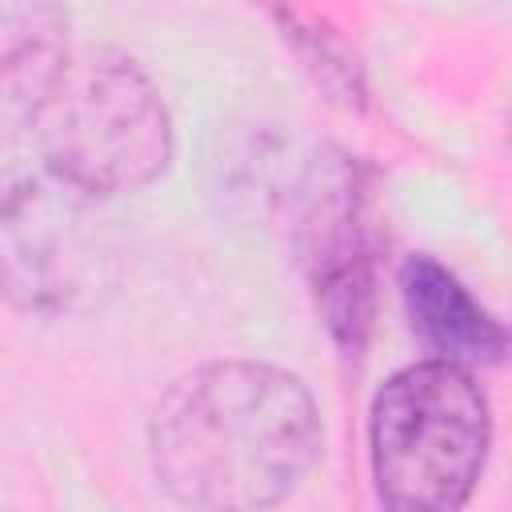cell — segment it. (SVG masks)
<instances>
[{"instance_id":"7a4b0ae2","label":"cell","mask_w":512,"mask_h":512,"mask_svg":"<svg viewBox=\"0 0 512 512\" xmlns=\"http://www.w3.org/2000/svg\"><path fill=\"white\" fill-rule=\"evenodd\" d=\"M492 444V408L472 368L416 360L368 408L372 488L384 512H464Z\"/></svg>"},{"instance_id":"6da1fadb","label":"cell","mask_w":512,"mask_h":512,"mask_svg":"<svg viewBox=\"0 0 512 512\" xmlns=\"http://www.w3.org/2000/svg\"><path fill=\"white\" fill-rule=\"evenodd\" d=\"M324 448L308 384L260 360H212L156 400L148 460L188 512H264L296 492Z\"/></svg>"},{"instance_id":"277c9868","label":"cell","mask_w":512,"mask_h":512,"mask_svg":"<svg viewBox=\"0 0 512 512\" xmlns=\"http://www.w3.org/2000/svg\"><path fill=\"white\" fill-rule=\"evenodd\" d=\"M296 236L328 332L340 348L360 352L376 308V244L348 156L316 160L308 168Z\"/></svg>"},{"instance_id":"52a82bcc","label":"cell","mask_w":512,"mask_h":512,"mask_svg":"<svg viewBox=\"0 0 512 512\" xmlns=\"http://www.w3.org/2000/svg\"><path fill=\"white\" fill-rule=\"evenodd\" d=\"M4 120L28 128L68 68V12L52 4H8L4 20Z\"/></svg>"},{"instance_id":"3957f363","label":"cell","mask_w":512,"mask_h":512,"mask_svg":"<svg viewBox=\"0 0 512 512\" xmlns=\"http://www.w3.org/2000/svg\"><path fill=\"white\" fill-rule=\"evenodd\" d=\"M44 176L96 200L140 192L172 164V116L144 68L112 48L68 60L28 120Z\"/></svg>"},{"instance_id":"5b68a950","label":"cell","mask_w":512,"mask_h":512,"mask_svg":"<svg viewBox=\"0 0 512 512\" xmlns=\"http://www.w3.org/2000/svg\"><path fill=\"white\" fill-rule=\"evenodd\" d=\"M88 196L28 176L4 196V280L16 304L60 308L80 276V208Z\"/></svg>"},{"instance_id":"ba28073f","label":"cell","mask_w":512,"mask_h":512,"mask_svg":"<svg viewBox=\"0 0 512 512\" xmlns=\"http://www.w3.org/2000/svg\"><path fill=\"white\" fill-rule=\"evenodd\" d=\"M312 48H316V56H320V60H332V48H320V36H312ZM332 68H336V72H340V76H344V80L352 84L356 68H344V64H332Z\"/></svg>"},{"instance_id":"8992f818","label":"cell","mask_w":512,"mask_h":512,"mask_svg":"<svg viewBox=\"0 0 512 512\" xmlns=\"http://www.w3.org/2000/svg\"><path fill=\"white\" fill-rule=\"evenodd\" d=\"M400 300L412 332L448 364H500L512 356V332L484 312L468 288L432 256H408L400 264Z\"/></svg>"}]
</instances>
